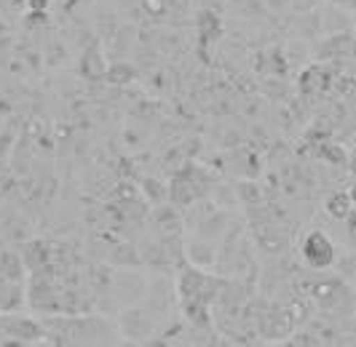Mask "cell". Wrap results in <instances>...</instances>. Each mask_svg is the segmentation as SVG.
Instances as JSON below:
<instances>
[{"label":"cell","mask_w":356,"mask_h":347,"mask_svg":"<svg viewBox=\"0 0 356 347\" xmlns=\"http://www.w3.org/2000/svg\"><path fill=\"white\" fill-rule=\"evenodd\" d=\"M78 72L86 78V81H99L107 75V65L105 56L99 51V46H89L83 56H81V65H78Z\"/></svg>","instance_id":"cell-3"},{"label":"cell","mask_w":356,"mask_h":347,"mask_svg":"<svg viewBox=\"0 0 356 347\" xmlns=\"http://www.w3.org/2000/svg\"><path fill=\"white\" fill-rule=\"evenodd\" d=\"M27 8L30 11H46L49 8V0H27Z\"/></svg>","instance_id":"cell-10"},{"label":"cell","mask_w":356,"mask_h":347,"mask_svg":"<svg viewBox=\"0 0 356 347\" xmlns=\"http://www.w3.org/2000/svg\"><path fill=\"white\" fill-rule=\"evenodd\" d=\"M198 33H201V40H214L217 35L222 33L220 17H214L212 11H204V14L198 17Z\"/></svg>","instance_id":"cell-6"},{"label":"cell","mask_w":356,"mask_h":347,"mask_svg":"<svg viewBox=\"0 0 356 347\" xmlns=\"http://www.w3.org/2000/svg\"><path fill=\"white\" fill-rule=\"evenodd\" d=\"M143 6L150 17H161L166 11V0H143Z\"/></svg>","instance_id":"cell-9"},{"label":"cell","mask_w":356,"mask_h":347,"mask_svg":"<svg viewBox=\"0 0 356 347\" xmlns=\"http://www.w3.org/2000/svg\"><path fill=\"white\" fill-rule=\"evenodd\" d=\"M137 72H134V67H129L126 62H115V65H110L107 67V81L110 83H126V81H131Z\"/></svg>","instance_id":"cell-8"},{"label":"cell","mask_w":356,"mask_h":347,"mask_svg":"<svg viewBox=\"0 0 356 347\" xmlns=\"http://www.w3.org/2000/svg\"><path fill=\"white\" fill-rule=\"evenodd\" d=\"M24 270H27V267H24L22 254H11V251H3V254H0V278L19 283L22 276H24Z\"/></svg>","instance_id":"cell-5"},{"label":"cell","mask_w":356,"mask_h":347,"mask_svg":"<svg viewBox=\"0 0 356 347\" xmlns=\"http://www.w3.org/2000/svg\"><path fill=\"white\" fill-rule=\"evenodd\" d=\"M303 260L314 270H327V267H332L335 260H338V248H335V243L330 241L321 230H314V232L305 235L303 241Z\"/></svg>","instance_id":"cell-1"},{"label":"cell","mask_w":356,"mask_h":347,"mask_svg":"<svg viewBox=\"0 0 356 347\" xmlns=\"http://www.w3.org/2000/svg\"><path fill=\"white\" fill-rule=\"evenodd\" d=\"M156 315L150 312H143L140 307H129V310L121 312L118 318V326H121V337L126 339H134V342H143L147 339L153 331H156Z\"/></svg>","instance_id":"cell-2"},{"label":"cell","mask_w":356,"mask_h":347,"mask_svg":"<svg viewBox=\"0 0 356 347\" xmlns=\"http://www.w3.org/2000/svg\"><path fill=\"white\" fill-rule=\"evenodd\" d=\"M351 195L348 192H338L335 198H330L327 201V211H330V217H335V219H346L348 214H351Z\"/></svg>","instance_id":"cell-7"},{"label":"cell","mask_w":356,"mask_h":347,"mask_svg":"<svg viewBox=\"0 0 356 347\" xmlns=\"http://www.w3.org/2000/svg\"><path fill=\"white\" fill-rule=\"evenodd\" d=\"M22 260H24V267L27 270H43L51 264V254H49V246L43 241H27L22 246Z\"/></svg>","instance_id":"cell-4"}]
</instances>
